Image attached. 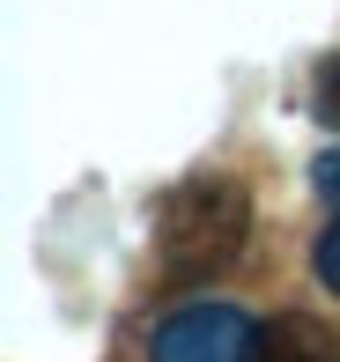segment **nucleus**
Returning <instances> with one entry per match:
<instances>
[{"instance_id":"f257e3e1","label":"nucleus","mask_w":340,"mask_h":362,"mask_svg":"<svg viewBox=\"0 0 340 362\" xmlns=\"http://www.w3.org/2000/svg\"><path fill=\"white\" fill-rule=\"evenodd\" d=\"M252 229V200L237 177H185L156 200V259H163L170 281H215L237 267Z\"/></svg>"},{"instance_id":"423d86ee","label":"nucleus","mask_w":340,"mask_h":362,"mask_svg":"<svg viewBox=\"0 0 340 362\" xmlns=\"http://www.w3.org/2000/svg\"><path fill=\"white\" fill-rule=\"evenodd\" d=\"M311 185H318V192H326V200L340 207V148H333V156H318V170H311Z\"/></svg>"},{"instance_id":"f03ea898","label":"nucleus","mask_w":340,"mask_h":362,"mask_svg":"<svg viewBox=\"0 0 340 362\" xmlns=\"http://www.w3.org/2000/svg\"><path fill=\"white\" fill-rule=\"evenodd\" d=\"M259 318L237 303H185L148 333V362H252Z\"/></svg>"},{"instance_id":"20e7f679","label":"nucleus","mask_w":340,"mask_h":362,"mask_svg":"<svg viewBox=\"0 0 340 362\" xmlns=\"http://www.w3.org/2000/svg\"><path fill=\"white\" fill-rule=\"evenodd\" d=\"M311 111H318V126H333L340 134V52H326L311 67Z\"/></svg>"},{"instance_id":"39448f33","label":"nucleus","mask_w":340,"mask_h":362,"mask_svg":"<svg viewBox=\"0 0 340 362\" xmlns=\"http://www.w3.org/2000/svg\"><path fill=\"white\" fill-rule=\"evenodd\" d=\"M311 267H318V281H326L333 296H340V215L318 229V244H311Z\"/></svg>"},{"instance_id":"7ed1b4c3","label":"nucleus","mask_w":340,"mask_h":362,"mask_svg":"<svg viewBox=\"0 0 340 362\" xmlns=\"http://www.w3.org/2000/svg\"><path fill=\"white\" fill-rule=\"evenodd\" d=\"M252 362H340L333 333L318 318H303V310H281V318L259 325V355Z\"/></svg>"}]
</instances>
